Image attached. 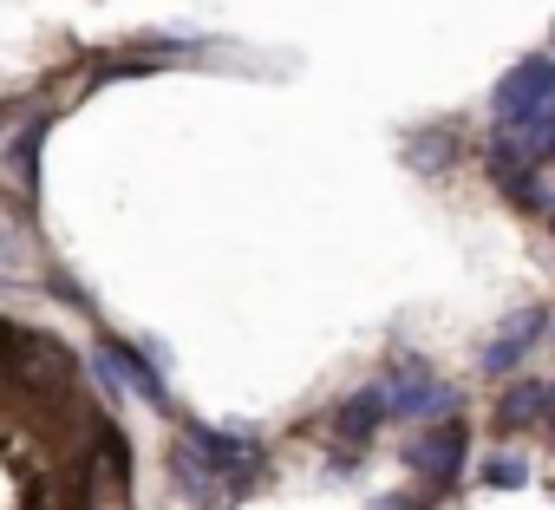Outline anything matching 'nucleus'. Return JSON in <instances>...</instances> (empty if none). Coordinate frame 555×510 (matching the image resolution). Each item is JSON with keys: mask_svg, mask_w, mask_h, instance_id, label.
I'll return each instance as SVG.
<instances>
[{"mask_svg": "<svg viewBox=\"0 0 555 510\" xmlns=\"http://www.w3.org/2000/svg\"><path fill=\"white\" fill-rule=\"evenodd\" d=\"M0 360L21 373V386L34 393H66L73 386V354L53 341V334H34V328H0Z\"/></svg>", "mask_w": 555, "mask_h": 510, "instance_id": "f257e3e1", "label": "nucleus"}, {"mask_svg": "<svg viewBox=\"0 0 555 510\" xmlns=\"http://www.w3.org/2000/svg\"><path fill=\"white\" fill-rule=\"evenodd\" d=\"M490 112H496V125H516V118H529V112H555V60H516V66L496 79Z\"/></svg>", "mask_w": 555, "mask_h": 510, "instance_id": "f03ea898", "label": "nucleus"}, {"mask_svg": "<svg viewBox=\"0 0 555 510\" xmlns=\"http://www.w3.org/2000/svg\"><path fill=\"white\" fill-rule=\"evenodd\" d=\"M183 445L216 471V484H242V477H255V464H261V445L255 438H242V432H216V425H183Z\"/></svg>", "mask_w": 555, "mask_h": 510, "instance_id": "7ed1b4c3", "label": "nucleus"}, {"mask_svg": "<svg viewBox=\"0 0 555 510\" xmlns=\"http://www.w3.org/2000/svg\"><path fill=\"white\" fill-rule=\"evenodd\" d=\"M79 510H131V458H125V438H105V445L86 458Z\"/></svg>", "mask_w": 555, "mask_h": 510, "instance_id": "20e7f679", "label": "nucleus"}, {"mask_svg": "<svg viewBox=\"0 0 555 510\" xmlns=\"http://www.w3.org/2000/svg\"><path fill=\"white\" fill-rule=\"evenodd\" d=\"M92 373H99V380H105L112 393H118V380H125V386H131V393H138L144 406H157V412L170 406V386L157 380V367H151V360H144L138 347H125V341H105V347L92 354Z\"/></svg>", "mask_w": 555, "mask_h": 510, "instance_id": "39448f33", "label": "nucleus"}, {"mask_svg": "<svg viewBox=\"0 0 555 510\" xmlns=\"http://www.w3.org/2000/svg\"><path fill=\"white\" fill-rule=\"evenodd\" d=\"M464 451H470V432H464L457 419H444V425H431V432L412 445V471H425L431 490H451V484L464 477Z\"/></svg>", "mask_w": 555, "mask_h": 510, "instance_id": "423d86ee", "label": "nucleus"}, {"mask_svg": "<svg viewBox=\"0 0 555 510\" xmlns=\"http://www.w3.org/2000/svg\"><path fill=\"white\" fill-rule=\"evenodd\" d=\"M386 406H392V419H438V412H451V386L431 367H405L399 380H386Z\"/></svg>", "mask_w": 555, "mask_h": 510, "instance_id": "0eeeda50", "label": "nucleus"}, {"mask_svg": "<svg viewBox=\"0 0 555 510\" xmlns=\"http://www.w3.org/2000/svg\"><path fill=\"white\" fill-rule=\"evenodd\" d=\"M542 328H548V308H529V315H509V321H503V334H496V341L483 347V360H477V367H483L490 380H496V373H516V367L529 360V347L542 341Z\"/></svg>", "mask_w": 555, "mask_h": 510, "instance_id": "6e6552de", "label": "nucleus"}, {"mask_svg": "<svg viewBox=\"0 0 555 510\" xmlns=\"http://www.w3.org/2000/svg\"><path fill=\"white\" fill-rule=\"evenodd\" d=\"M392 419V406H386V380H373V386H360V393H347L340 406H334V438L340 445H373V432Z\"/></svg>", "mask_w": 555, "mask_h": 510, "instance_id": "1a4fd4ad", "label": "nucleus"}, {"mask_svg": "<svg viewBox=\"0 0 555 510\" xmlns=\"http://www.w3.org/2000/svg\"><path fill=\"white\" fill-rule=\"evenodd\" d=\"M47 131H53V118L40 112V118H27L8 144H0V164H8V177H14L21 196H40V144H47Z\"/></svg>", "mask_w": 555, "mask_h": 510, "instance_id": "9d476101", "label": "nucleus"}, {"mask_svg": "<svg viewBox=\"0 0 555 510\" xmlns=\"http://www.w3.org/2000/svg\"><path fill=\"white\" fill-rule=\"evenodd\" d=\"M548 412H555V386H548V380H516V386L503 393V406H496V425L516 432V425L548 419Z\"/></svg>", "mask_w": 555, "mask_h": 510, "instance_id": "9b49d317", "label": "nucleus"}, {"mask_svg": "<svg viewBox=\"0 0 555 510\" xmlns=\"http://www.w3.org/2000/svg\"><path fill=\"white\" fill-rule=\"evenodd\" d=\"M170 464H177V477H183V490H190L196 503H209V497H216V471H209V464H203V458H196L183 438L170 445Z\"/></svg>", "mask_w": 555, "mask_h": 510, "instance_id": "f8f14e48", "label": "nucleus"}, {"mask_svg": "<svg viewBox=\"0 0 555 510\" xmlns=\"http://www.w3.org/2000/svg\"><path fill=\"white\" fill-rule=\"evenodd\" d=\"M405 151H412V164H425V170H444V164H451V131H425V138H405Z\"/></svg>", "mask_w": 555, "mask_h": 510, "instance_id": "ddd939ff", "label": "nucleus"}, {"mask_svg": "<svg viewBox=\"0 0 555 510\" xmlns=\"http://www.w3.org/2000/svg\"><path fill=\"white\" fill-rule=\"evenodd\" d=\"M477 477H483V484H490V490H516V484H529V464H522V458H509V451H503V458H490V464H483V471H477Z\"/></svg>", "mask_w": 555, "mask_h": 510, "instance_id": "4468645a", "label": "nucleus"}, {"mask_svg": "<svg viewBox=\"0 0 555 510\" xmlns=\"http://www.w3.org/2000/svg\"><path fill=\"white\" fill-rule=\"evenodd\" d=\"M548 47H555V27H548Z\"/></svg>", "mask_w": 555, "mask_h": 510, "instance_id": "2eb2a0df", "label": "nucleus"}]
</instances>
